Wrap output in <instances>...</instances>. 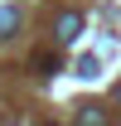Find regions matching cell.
<instances>
[{
    "mask_svg": "<svg viewBox=\"0 0 121 126\" xmlns=\"http://www.w3.org/2000/svg\"><path fill=\"white\" fill-rule=\"evenodd\" d=\"M53 29H58V44H73L77 34H82V15H77V10H63Z\"/></svg>",
    "mask_w": 121,
    "mask_h": 126,
    "instance_id": "obj_1",
    "label": "cell"
},
{
    "mask_svg": "<svg viewBox=\"0 0 121 126\" xmlns=\"http://www.w3.org/2000/svg\"><path fill=\"white\" fill-rule=\"evenodd\" d=\"M77 126H111V121H106V111L97 107V102H82V107H77Z\"/></svg>",
    "mask_w": 121,
    "mask_h": 126,
    "instance_id": "obj_2",
    "label": "cell"
},
{
    "mask_svg": "<svg viewBox=\"0 0 121 126\" xmlns=\"http://www.w3.org/2000/svg\"><path fill=\"white\" fill-rule=\"evenodd\" d=\"M15 29H19V10L15 5H0V39H10Z\"/></svg>",
    "mask_w": 121,
    "mask_h": 126,
    "instance_id": "obj_4",
    "label": "cell"
},
{
    "mask_svg": "<svg viewBox=\"0 0 121 126\" xmlns=\"http://www.w3.org/2000/svg\"><path fill=\"white\" fill-rule=\"evenodd\" d=\"M34 73H39V78H53V73H58V53L39 48V53H34Z\"/></svg>",
    "mask_w": 121,
    "mask_h": 126,
    "instance_id": "obj_3",
    "label": "cell"
},
{
    "mask_svg": "<svg viewBox=\"0 0 121 126\" xmlns=\"http://www.w3.org/2000/svg\"><path fill=\"white\" fill-rule=\"evenodd\" d=\"M116 102H121V87H116Z\"/></svg>",
    "mask_w": 121,
    "mask_h": 126,
    "instance_id": "obj_6",
    "label": "cell"
},
{
    "mask_svg": "<svg viewBox=\"0 0 121 126\" xmlns=\"http://www.w3.org/2000/svg\"><path fill=\"white\" fill-rule=\"evenodd\" d=\"M97 68H102V63L92 58V53H87V58H77V73H82V78H97Z\"/></svg>",
    "mask_w": 121,
    "mask_h": 126,
    "instance_id": "obj_5",
    "label": "cell"
}]
</instances>
